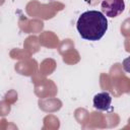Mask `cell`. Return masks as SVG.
<instances>
[{"instance_id":"277c9868","label":"cell","mask_w":130,"mask_h":130,"mask_svg":"<svg viewBox=\"0 0 130 130\" xmlns=\"http://www.w3.org/2000/svg\"><path fill=\"white\" fill-rule=\"evenodd\" d=\"M122 65H123V69H124L126 72L130 73V56L123 60Z\"/></svg>"},{"instance_id":"6da1fadb","label":"cell","mask_w":130,"mask_h":130,"mask_svg":"<svg viewBox=\"0 0 130 130\" xmlns=\"http://www.w3.org/2000/svg\"><path fill=\"white\" fill-rule=\"evenodd\" d=\"M76 28L82 39L92 42L99 41L108 29V20L103 12L88 10L81 13L77 20Z\"/></svg>"},{"instance_id":"7a4b0ae2","label":"cell","mask_w":130,"mask_h":130,"mask_svg":"<svg viewBox=\"0 0 130 130\" xmlns=\"http://www.w3.org/2000/svg\"><path fill=\"white\" fill-rule=\"evenodd\" d=\"M102 12L108 17H117L125 9L124 0H103Z\"/></svg>"},{"instance_id":"3957f363","label":"cell","mask_w":130,"mask_h":130,"mask_svg":"<svg viewBox=\"0 0 130 130\" xmlns=\"http://www.w3.org/2000/svg\"><path fill=\"white\" fill-rule=\"evenodd\" d=\"M93 108L99 111H109L111 108L112 96L108 91L99 92L93 96Z\"/></svg>"}]
</instances>
